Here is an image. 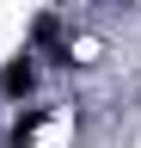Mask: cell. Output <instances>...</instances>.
<instances>
[{"label": "cell", "instance_id": "obj_1", "mask_svg": "<svg viewBox=\"0 0 141 148\" xmlns=\"http://www.w3.org/2000/svg\"><path fill=\"white\" fill-rule=\"evenodd\" d=\"M37 49H19V56H6V62H0V92H6L12 105H25L31 92H37Z\"/></svg>", "mask_w": 141, "mask_h": 148}, {"label": "cell", "instance_id": "obj_2", "mask_svg": "<svg viewBox=\"0 0 141 148\" xmlns=\"http://www.w3.org/2000/svg\"><path fill=\"white\" fill-rule=\"evenodd\" d=\"M43 123H49V105H31V111H19V117L6 123V148H31Z\"/></svg>", "mask_w": 141, "mask_h": 148}, {"label": "cell", "instance_id": "obj_3", "mask_svg": "<svg viewBox=\"0 0 141 148\" xmlns=\"http://www.w3.org/2000/svg\"><path fill=\"white\" fill-rule=\"evenodd\" d=\"M55 43H61V18H55V12H37V18H31V43H25V49H43V56H49Z\"/></svg>", "mask_w": 141, "mask_h": 148}]
</instances>
